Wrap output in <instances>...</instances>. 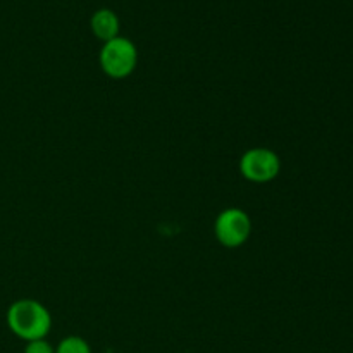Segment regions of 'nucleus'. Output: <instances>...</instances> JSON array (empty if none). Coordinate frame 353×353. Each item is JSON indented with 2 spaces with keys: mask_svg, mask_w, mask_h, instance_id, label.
<instances>
[{
  "mask_svg": "<svg viewBox=\"0 0 353 353\" xmlns=\"http://www.w3.org/2000/svg\"><path fill=\"white\" fill-rule=\"evenodd\" d=\"M7 326L10 333L23 341L47 338L52 330V316L47 307L33 299L16 300L7 310Z\"/></svg>",
  "mask_w": 353,
  "mask_h": 353,
  "instance_id": "obj_1",
  "label": "nucleus"
},
{
  "mask_svg": "<svg viewBox=\"0 0 353 353\" xmlns=\"http://www.w3.org/2000/svg\"><path fill=\"white\" fill-rule=\"evenodd\" d=\"M99 62L102 71L112 79H124L133 74L138 64V48L130 38L117 37L100 48Z\"/></svg>",
  "mask_w": 353,
  "mask_h": 353,
  "instance_id": "obj_2",
  "label": "nucleus"
},
{
  "mask_svg": "<svg viewBox=\"0 0 353 353\" xmlns=\"http://www.w3.org/2000/svg\"><path fill=\"white\" fill-rule=\"evenodd\" d=\"M240 174L247 181L264 185L274 181L281 172V161L279 155L271 148L257 147L245 152L240 159Z\"/></svg>",
  "mask_w": 353,
  "mask_h": 353,
  "instance_id": "obj_3",
  "label": "nucleus"
},
{
  "mask_svg": "<svg viewBox=\"0 0 353 353\" xmlns=\"http://www.w3.org/2000/svg\"><path fill=\"white\" fill-rule=\"evenodd\" d=\"M214 234L226 248H238L248 241L252 234V219L240 207H228L214 223Z\"/></svg>",
  "mask_w": 353,
  "mask_h": 353,
  "instance_id": "obj_4",
  "label": "nucleus"
},
{
  "mask_svg": "<svg viewBox=\"0 0 353 353\" xmlns=\"http://www.w3.org/2000/svg\"><path fill=\"white\" fill-rule=\"evenodd\" d=\"M90 28H92L93 34L105 43V41L119 37L121 23L119 17H117V14L112 9L102 7V9L93 12L92 19H90Z\"/></svg>",
  "mask_w": 353,
  "mask_h": 353,
  "instance_id": "obj_5",
  "label": "nucleus"
},
{
  "mask_svg": "<svg viewBox=\"0 0 353 353\" xmlns=\"http://www.w3.org/2000/svg\"><path fill=\"white\" fill-rule=\"evenodd\" d=\"M55 353H93L88 341L81 336H65L55 347Z\"/></svg>",
  "mask_w": 353,
  "mask_h": 353,
  "instance_id": "obj_6",
  "label": "nucleus"
},
{
  "mask_svg": "<svg viewBox=\"0 0 353 353\" xmlns=\"http://www.w3.org/2000/svg\"><path fill=\"white\" fill-rule=\"evenodd\" d=\"M24 353H55V347H52L45 338H41V340L28 341Z\"/></svg>",
  "mask_w": 353,
  "mask_h": 353,
  "instance_id": "obj_7",
  "label": "nucleus"
}]
</instances>
